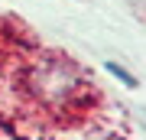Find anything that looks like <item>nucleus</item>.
Returning <instances> with one entry per match:
<instances>
[{"instance_id": "f257e3e1", "label": "nucleus", "mask_w": 146, "mask_h": 140, "mask_svg": "<svg viewBox=\"0 0 146 140\" xmlns=\"http://www.w3.org/2000/svg\"><path fill=\"white\" fill-rule=\"evenodd\" d=\"M107 72H110V75H117V78H120V82H123V85H127V88H136V78H133L130 72H123V68H120L117 62H107Z\"/></svg>"}]
</instances>
